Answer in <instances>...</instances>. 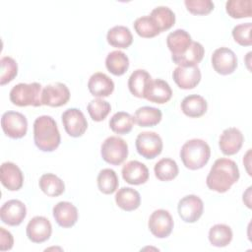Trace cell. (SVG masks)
Listing matches in <instances>:
<instances>
[{"instance_id": "6da1fadb", "label": "cell", "mask_w": 252, "mask_h": 252, "mask_svg": "<svg viewBox=\"0 0 252 252\" xmlns=\"http://www.w3.org/2000/svg\"><path fill=\"white\" fill-rule=\"evenodd\" d=\"M239 179V169L234 160L218 158L210 169L206 183L209 189L224 193Z\"/></svg>"}, {"instance_id": "7a4b0ae2", "label": "cell", "mask_w": 252, "mask_h": 252, "mask_svg": "<svg viewBox=\"0 0 252 252\" xmlns=\"http://www.w3.org/2000/svg\"><path fill=\"white\" fill-rule=\"evenodd\" d=\"M33 141L42 152H53L61 142L55 120L49 115H41L33 122Z\"/></svg>"}, {"instance_id": "3957f363", "label": "cell", "mask_w": 252, "mask_h": 252, "mask_svg": "<svg viewBox=\"0 0 252 252\" xmlns=\"http://www.w3.org/2000/svg\"><path fill=\"white\" fill-rule=\"evenodd\" d=\"M211 157L210 146L201 139L187 141L180 150V158L183 164L192 170L202 168Z\"/></svg>"}, {"instance_id": "277c9868", "label": "cell", "mask_w": 252, "mask_h": 252, "mask_svg": "<svg viewBox=\"0 0 252 252\" xmlns=\"http://www.w3.org/2000/svg\"><path fill=\"white\" fill-rule=\"evenodd\" d=\"M41 85L39 83L25 84L20 83L10 91V100L18 106H40L41 102Z\"/></svg>"}, {"instance_id": "5b68a950", "label": "cell", "mask_w": 252, "mask_h": 252, "mask_svg": "<svg viewBox=\"0 0 252 252\" xmlns=\"http://www.w3.org/2000/svg\"><path fill=\"white\" fill-rule=\"evenodd\" d=\"M100 154L102 159L107 163L119 165L127 158L128 145L122 138L110 136L103 141Z\"/></svg>"}, {"instance_id": "8992f818", "label": "cell", "mask_w": 252, "mask_h": 252, "mask_svg": "<svg viewBox=\"0 0 252 252\" xmlns=\"http://www.w3.org/2000/svg\"><path fill=\"white\" fill-rule=\"evenodd\" d=\"M136 150L143 158L152 159L162 151V140L156 132H142L136 138Z\"/></svg>"}, {"instance_id": "52a82bcc", "label": "cell", "mask_w": 252, "mask_h": 252, "mask_svg": "<svg viewBox=\"0 0 252 252\" xmlns=\"http://www.w3.org/2000/svg\"><path fill=\"white\" fill-rule=\"evenodd\" d=\"M3 132L10 138H23L28 131V121L24 114L17 111H7L1 117Z\"/></svg>"}, {"instance_id": "ba28073f", "label": "cell", "mask_w": 252, "mask_h": 252, "mask_svg": "<svg viewBox=\"0 0 252 252\" xmlns=\"http://www.w3.org/2000/svg\"><path fill=\"white\" fill-rule=\"evenodd\" d=\"M173 219L168 211L163 209L156 210L149 219V229L158 238L167 237L173 228Z\"/></svg>"}, {"instance_id": "9c48e42d", "label": "cell", "mask_w": 252, "mask_h": 252, "mask_svg": "<svg viewBox=\"0 0 252 252\" xmlns=\"http://www.w3.org/2000/svg\"><path fill=\"white\" fill-rule=\"evenodd\" d=\"M70 99L68 87L60 82L47 85L42 89L41 102L44 105L58 107L66 104Z\"/></svg>"}, {"instance_id": "30bf717a", "label": "cell", "mask_w": 252, "mask_h": 252, "mask_svg": "<svg viewBox=\"0 0 252 252\" xmlns=\"http://www.w3.org/2000/svg\"><path fill=\"white\" fill-rule=\"evenodd\" d=\"M177 210L182 220L185 222H195L203 214L204 204L200 197L196 195H187L180 199Z\"/></svg>"}, {"instance_id": "8fae6325", "label": "cell", "mask_w": 252, "mask_h": 252, "mask_svg": "<svg viewBox=\"0 0 252 252\" xmlns=\"http://www.w3.org/2000/svg\"><path fill=\"white\" fill-rule=\"evenodd\" d=\"M61 117L64 129L71 137H80L86 132L88 121L80 109L68 108L62 113Z\"/></svg>"}, {"instance_id": "7c38bea8", "label": "cell", "mask_w": 252, "mask_h": 252, "mask_svg": "<svg viewBox=\"0 0 252 252\" xmlns=\"http://www.w3.org/2000/svg\"><path fill=\"white\" fill-rule=\"evenodd\" d=\"M212 65L215 71L220 75H228L237 67V57L228 47H220L212 55Z\"/></svg>"}, {"instance_id": "4fadbf2b", "label": "cell", "mask_w": 252, "mask_h": 252, "mask_svg": "<svg viewBox=\"0 0 252 252\" xmlns=\"http://www.w3.org/2000/svg\"><path fill=\"white\" fill-rule=\"evenodd\" d=\"M27 216L26 205L16 199L5 202L0 209L1 220L11 226L19 225Z\"/></svg>"}, {"instance_id": "5bb4252c", "label": "cell", "mask_w": 252, "mask_h": 252, "mask_svg": "<svg viewBox=\"0 0 252 252\" xmlns=\"http://www.w3.org/2000/svg\"><path fill=\"white\" fill-rule=\"evenodd\" d=\"M28 238L34 243H42L49 239L52 233L50 221L41 216L33 217L28 223L26 228Z\"/></svg>"}, {"instance_id": "9a60e30c", "label": "cell", "mask_w": 252, "mask_h": 252, "mask_svg": "<svg viewBox=\"0 0 252 252\" xmlns=\"http://www.w3.org/2000/svg\"><path fill=\"white\" fill-rule=\"evenodd\" d=\"M1 183L10 191H17L22 188L24 175L18 165L11 161H5L0 167Z\"/></svg>"}, {"instance_id": "2e32d148", "label": "cell", "mask_w": 252, "mask_h": 252, "mask_svg": "<svg viewBox=\"0 0 252 252\" xmlns=\"http://www.w3.org/2000/svg\"><path fill=\"white\" fill-rule=\"evenodd\" d=\"M175 84L183 90L195 88L201 80V70L198 66H178L172 74Z\"/></svg>"}, {"instance_id": "e0dca14e", "label": "cell", "mask_w": 252, "mask_h": 252, "mask_svg": "<svg viewBox=\"0 0 252 252\" xmlns=\"http://www.w3.org/2000/svg\"><path fill=\"white\" fill-rule=\"evenodd\" d=\"M243 141L244 138L241 131L235 127H230L222 131L219 146L223 155L232 156L241 149Z\"/></svg>"}, {"instance_id": "ac0fdd59", "label": "cell", "mask_w": 252, "mask_h": 252, "mask_svg": "<svg viewBox=\"0 0 252 252\" xmlns=\"http://www.w3.org/2000/svg\"><path fill=\"white\" fill-rule=\"evenodd\" d=\"M172 96V90L167 82L161 79L152 80L145 93V98L155 103H165Z\"/></svg>"}, {"instance_id": "d6986e66", "label": "cell", "mask_w": 252, "mask_h": 252, "mask_svg": "<svg viewBox=\"0 0 252 252\" xmlns=\"http://www.w3.org/2000/svg\"><path fill=\"white\" fill-rule=\"evenodd\" d=\"M53 217L61 227H71L78 220V210L70 202L62 201L53 207Z\"/></svg>"}, {"instance_id": "ffe728a7", "label": "cell", "mask_w": 252, "mask_h": 252, "mask_svg": "<svg viewBox=\"0 0 252 252\" xmlns=\"http://www.w3.org/2000/svg\"><path fill=\"white\" fill-rule=\"evenodd\" d=\"M123 179L131 185H140L149 178V169L141 161L130 160L122 167Z\"/></svg>"}, {"instance_id": "44dd1931", "label": "cell", "mask_w": 252, "mask_h": 252, "mask_svg": "<svg viewBox=\"0 0 252 252\" xmlns=\"http://www.w3.org/2000/svg\"><path fill=\"white\" fill-rule=\"evenodd\" d=\"M88 89L94 96L104 97L112 94L114 90V83L106 74L96 72L89 79Z\"/></svg>"}, {"instance_id": "7402d4cb", "label": "cell", "mask_w": 252, "mask_h": 252, "mask_svg": "<svg viewBox=\"0 0 252 252\" xmlns=\"http://www.w3.org/2000/svg\"><path fill=\"white\" fill-rule=\"evenodd\" d=\"M191 42V35L182 29H177L171 32L166 37V44L172 56H178L184 53Z\"/></svg>"}, {"instance_id": "603a6c76", "label": "cell", "mask_w": 252, "mask_h": 252, "mask_svg": "<svg viewBox=\"0 0 252 252\" xmlns=\"http://www.w3.org/2000/svg\"><path fill=\"white\" fill-rule=\"evenodd\" d=\"M205 54V49L200 42L192 41L187 50L178 56H171L172 61L178 66H197Z\"/></svg>"}, {"instance_id": "cb8c5ba5", "label": "cell", "mask_w": 252, "mask_h": 252, "mask_svg": "<svg viewBox=\"0 0 252 252\" xmlns=\"http://www.w3.org/2000/svg\"><path fill=\"white\" fill-rule=\"evenodd\" d=\"M115 202L122 210L131 212L139 208L141 196L137 190L131 187H122L115 194Z\"/></svg>"}, {"instance_id": "d4e9b609", "label": "cell", "mask_w": 252, "mask_h": 252, "mask_svg": "<svg viewBox=\"0 0 252 252\" xmlns=\"http://www.w3.org/2000/svg\"><path fill=\"white\" fill-rule=\"evenodd\" d=\"M182 112L189 117H200L204 115L208 108L206 99L199 94H189L181 101Z\"/></svg>"}, {"instance_id": "484cf974", "label": "cell", "mask_w": 252, "mask_h": 252, "mask_svg": "<svg viewBox=\"0 0 252 252\" xmlns=\"http://www.w3.org/2000/svg\"><path fill=\"white\" fill-rule=\"evenodd\" d=\"M152 81L151 75L144 69L135 70L129 77L128 88L131 94L137 97L145 98L148 85Z\"/></svg>"}, {"instance_id": "4316f807", "label": "cell", "mask_w": 252, "mask_h": 252, "mask_svg": "<svg viewBox=\"0 0 252 252\" xmlns=\"http://www.w3.org/2000/svg\"><path fill=\"white\" fill-rule=\"evenodd\" d=\"M107 42L117 48H127L133 42V35L125 26H115L108 30L106 34Z\"/></svg>"}, {"instance_id": "83f0119b", "label": "cell", "mask_w": 252, "mask_h": 252, "mask_svg": "<svg viewBox=\"0 0 252 252\" xmlns=\"http://www.w3.org/2000/svg\"><path fill=\"white\" fill-rule=\"evenodd\" d=\"M135 122L141 127H152L160 122L162 113L158 108L152 106H142L135 111Z\"/></svg>"}, {"instance_id": "f1b7e54d", "label": "cell", "mask_w": 252, "mask_h": 252, "mask_svg": "<svg viewBox=\"0 0 252 252\" xmlns=\"http://www.w3.org/2000/svg\"><path fill=\"white\" fill-rule=\"evenodd\" d=\"M105 66L111 74L115 76H121L128 70L129 58L124 52L120 50H114L107 54L105 59Z\"/></svg>"}, {"instance_id": "f546056e", "label": "cell", "mask_w": 252, "mask_h": 252, "mask_svg": "<svg viewBox=\"0 0 252 252\" xmlns=\"http://www.w3.org/2000/svg\"><path fill=\"white\" fill-rule=\"evenodd\" d=\"M41 191L50 197H57L65 190V185L62 179L53 173H44L38 181Z\"/></svg>"}, {"instance_id": "4dcf8cb0", "label": "cell", "mask_w": 252, "mask_h": 252, "mask_svg": "<svg viewBox=\"0 0 252 252\" xmlns=\"http://www.w3.org/2000/svg\"><path fill=\"white\" fill-rule=\"evenodd\" d=\"M209 240L213 246L224 247L232 240V230L226 224H215L209 230Z\"/></svg>"}, {"instance_id": "1f68e13d", "label": "cell", "mask_w": 252, "mask_h": 252, "mask_svg": "<svg viewBox=\"0 0 252 252\" xmlns=\"http://www.w3.org/2000/svg\"><path fill=\"white\" fill-rule=\"evenodd\" d=\"M156 177L160 181H170L178 174V165L175 160L169 158L159 159L154 167Z\"/></svg>"}, {"instance_id": "d6a6232c", "label": "cell", "mask_w": 252, "mask_h": 252, "mask_svg": "<svg viewBox=\"0 0 252 252\" xmlns=\"http://www.w3.org/2000/svg\"><path fill=\"white\" fill-rule=\"evenodd\" d=\"M135 123L134 117L125 111H119L116 112L109 120V127L110 129L120 135L128 134Z\"/></svg>"}, {"instance_id": "836d02e7", "label": "cell", "mask_w": 252, "mask_h": 252, "mask_svg": "<svg viewBox=\"0 0 252 252\" xmlns=\"http://www.w3.org/2000/svg\"><path fill=\"white\" fill-rule=\"evenodd\" d=\"M150 16L156 22L160 32L170 29L175 23V14L166 6L156 7L152 10Z\"/></svg>"}, {"instance_id": "e575fe53", "label": "cell", "mask_w": 252, "mask_h": 252, "mask_svg": "<svg viewBox=\"0 0 252 252\" xmlns=\"http://www.w3.org/2000/svg\"><path fill=\"white\" fill-rule=\"evenodd\" d=\"M119 180L116 172L111 168L101 169L97 175V187L103 194H112L116 191Z\"/></svg>"}, {"instance_id": "d590c367", "label": "cell", "mask_w": 252, "mask_h": 252, "mask_svg": "<svg viewBox=\"0 0 252 252\" xmlns=\"http://www.w3.org/2000/svg\"><path fill=\"white\" fill-rule=\"evenodd\" d=\"M251 0H228L225 3L226 13L234 19L250 18L252 15Z\"/></svg>"}, {"instance_id": "8d00e7d4", "label": "cell", "mask_w": 252, "mask_h": 252, "mask_svg": "<svg viewBox=\"0 0 252 252\" xmlns=\"http://www.w3.org/2000/svg\"><path fill=\"white\" fill-rule=\"evenodd\" d=\"M133 25L136 32L142 37L150 38L160 33L158 27L150 15L138 18Z\"/></svg>"}, {"instance_id": "74e56055", "label": "cell", "mask_w": 252, "mask_h": 252, "mask_svg": "<svg viewBox=\"0 0 252 252\" xmlns=\"http://www.w3.org/2000/svg\"><path fill=\"white\" fill-rule=\"evenodd\" d=\"M88 112L94 121H102L110 112L111 106L108 101L102 98L92 99L88 104Z\"/></svg>"}, {"instance_id": "f35d334b", "label": "cell", "mask_w": 252, "mask_h": 252, "mask_svg": "<svg viewBox=\"0 0 252 252\" xmlns=\"http://www.w3.org/2000/svg\"><path fill=\"white\" fill-rule=\"evenodd\" d=\"M1 65V78L0 84L3 86L11 82L18 74L17 62L10 56H4L0 60Z\"/></svg>"}, {"instance_id": "ab89813d", "label": "cell", "mask_w": 252, "mask_h": 252, "mask_svg": "<svg viewBox=\"0 0 252 252\" xmlns=\"http://www.w3.org/2000/svg\"><path fill=\"white\" fill-rule=\"evenodd\" d=\"M251 29V23H243L235 26L232 30V36L234 40L242 46H250L252 44Z\"/></svg>"}, {"instance_id": "60d3db41", "label": "cell", "mask_w": 252, "mask_h": 252, "mask_svg": "<svg viewBox=\"0 0 252 252\" xmlns=\"http://www.w3.org/2000/svg\"><path fill=\"white\" fill-rule=\"evenodd\" d=\"M184 4L187 10L194 15H207L214 9V3L211 0H185Z\"/></svg>"}, {"instance_id": "b9f144b4", "label": "cell", "mask_w": 252, "mask_h": 252, "mask_svg": "<svg viewBox=\"0 0 252 252\" xmlns=\"http://www.w3.org/2000/svg\"><path fill=\"white\" fill-rule=\"evenodd\" d=\"M14 239L11 232L6 230L4 227H0V250L6 251L13 247Z\"/></svg>"}]
</instances>
